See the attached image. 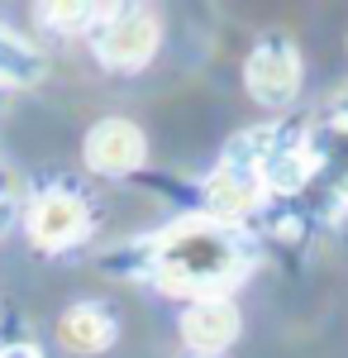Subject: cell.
Segmentation results:
<instances>
[{"mask_svg": "<svg viewBox=\"0 0 348 358\" xmlns=\"http://www.w3.org/2000/svg\"><path fill=\"white\" fill-rule=\"evenodd\" d=\"M182 339L196 354H219L239 339V306L229 296H210V301H191L182 315Z\"/></svg>", "mask_w": 348, "mask_h": 358, "instance_id": "cell-7", "label": "cell"}, {"mask_svg": "<svg viewBox=\"0 0 348 358\" xmlns=\"http://www.w3.org/2000/svg\"><path fill=\"white\" fill-rule=\"evenodd\" d=\"M243 86L258 106H291L296 91H300V48H296L287 34H263L253 43V53L243 62Z\"/></svg>", "mask_w": 348, "mask_h": 358, "instance_id": "cell-4", "label": "cell"}, {"mask_svg": "<svg viewBox=\"0 0 348 358\" xmlns=\"http://www.w3.org/2000/svg\"><path fill=\"white\" fill-rule=\"evenodd\" d=\"M310 177V148H305V134L296 129H272L268 148H263V182H268V196H291L305 187Z\"/></svg>", "mask_w": 348, "mask_h": 358, "instance_id": "cell-8", "label": "cell"}, {"mask_svg": "<svg viewBox=\"0 0 348 358\" xmlns=\"http://www.w3.org/2000/svg\"><path fill=\"white\" fill-rule=\"evenodd\" d=\"M272 129H243L224 158L205 177V215L219 224H234L243 215H253L268 201V182H263V148H268Z\"/></svg>", "mask_w": 348, "mask_h": 358, "instance_id": "cell-2", "label": "cell"}, {"mask_svg": "<svg viewBox=\"0 0 348 358\" xmlns=\"http://www.w3.org/2000/svg\"><path fill=\"white\" fill-rule=\"evenodd\" d=\"M0 358H43L34 344H10V349H0Z\"/></svg>", "mask_w": 348, "mask_h": 358, "instance_id": "cell-12", "label": "cell"}, {"mask_svg": "<svg viewBox=\"0 0 348 358\" xmlns=\"http://www.w3.org/2000/svg\"><path fill=\"white\" fill-rule=\"evenodd\" d=\"M162 24L153 10L143 5H124V10H110L101 24L91 29V43H96V57L115 67V72H138L148 57L158 53Z\"/></svg>", "mask_w": 348, "mask_h": 358, "instance_id": "cell-3", "label": "cell"}, {"mask_svg": "<svg viewBox=\"0 0 348 358\" xmlns=\"http://www.w3.org/2000/svg\"><path fill=\"white\" fill-rule=\"evenodd\" d=\"M115 334H119V325H115L110 306L101 301H81L72 310H62V320H57V339L72 354H101V349L115 344Z\"/></svg>", "mask_w": 348, "mask_h": 358, "instance_id": "cell-9", "label": "cell"}, {"mask_svg": "<svg viewBox=\"0 0 348 358\" xmlns=\"http://www.w3.org/2000/svg\"><path fill=\"white\" fill-rule=\"evenodd\" d=\"M248 258H253V248L234 224L196 215V220H182L177 229H167L153 244L148 273L172 296L210 301V296H224L229 282H239Z\"/></svg>", "mask_w": 348, "mask_h": 358, "instance_id": "cell-1", "label": "cell"}, {"mask_svg": "<svg viewBox=\"0 0 348 358\" xmlns=\"http://www.w3.org/2000/svg\"><path fill=\"white\" fill-rule=\"evenodd\" d=\"M81 158L96 177H129L148 163V138L134 120H101V124H91Z\"/></svg>", "mask_w": 348, "mask_h": 358, "instance_id": "cell-5", "label": "cell"}, {"mask_svg": "<svg viewBox=\"0 0 348 358\" xmlns=\"http://www.w3.org/2000/svg\"><path fill=\"white\" fill-rule=\"evenodd\" d=\"M86 224H91V210L72 192L38 196L34 210H29V234H34V244L43 248V253H57V248L77 244L81 234H86Z\"/></svg>", "mask_w": 348, "mask_h": 358, "instance_id": "cell-6", "label": "cell"}, {"mask_svg": "<svg viewBox=\"0 0 348 358\" xmlns=\"http://www.w3.org/2000/svg\"><path fill=\"white\" fill-rule=\"evenodd\" d=\"M0 77L5 82H34V77H43V57L24 48L20 38L0 34Z\"/></svg>", "mask_w": 348, "mask_h": 358, "instance_id": "cell-10", "label": "cell"}, {"mask_svg": "<svg viewBox=\"0 0 348 358\" xmlns=\"http://www.w3.org/2000/svg\"><path fill=\"white\" fill-rule=\"evenodd\" d=\"M110 15V5H43V20L53 29H62V34H77V29H96L101 20Z\"/></svg>", "mask_w": 348, "mask_h": 358, "instance_id": "cell-11", "label": "cell"}]
</instances>
